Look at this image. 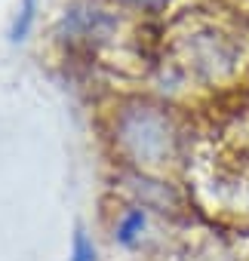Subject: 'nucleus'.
<instances>
[{
  "label": "nucleus",
  "mask_w": 249,
  "mask_h": 261,
  "mask_svg": "<svg viewBox=\"0 0 249 261\" xmlns=\"http://www.w3.org/2000/svg\"><path fill=\"white\" fill-rule=\"evenodd\" d=\"M31 19H34V0H25V4H22V13H19L16 25H13V40H22V37L28 34Z\"/></svg>",
  "instance_id": "f03ea898"
},
{
  "label": "nucleus",
  "mask_w": 249,
  "mask_h": 261,
  "mask_svg": "<svg viewBox=\"0 0 249 261\" xmlns=\"http://www.w3.org/2000/svg\"><path fill=\"white\" fill-rule=\"evenodd\" d=\"M139 4H148V7H160L163 0H139Z\"/></svg>",
  "instance_id": "20e7f679"
},
{
  "label": "nucleus",
  "mask_w": 249,
  "mask_h": 261,
  "mask_svg": "<svg viewBox=\"0 0 249 261\" xmlns=\"http://www.w3.org/2000/svg\"><path fill=\"white\" fill-rule=\"evenodd\" d=\"M71 261H95V249H92V243H89V237L83 230L74 233V255H71Z\"/></svg>",
  "instance_id": "7ed1b4c3"
},
{
  "label": "nucleus",
  "mask_w": 249,
  "mask_h": 261,
  "mask_svg": "<svg viewBox=\"0 0 249 261\" xmlns=\"http://www.w3.org/2000/svg\"><path fill=\"white\" fill-rule=\"evenodd\" d=\"M142 227H145V212H130L127 218L120 221V227H117V237H120V243H136V237L142 233Z\"/></svg>",
  "instance_id": "f257e3e1"
}]
</instances>
